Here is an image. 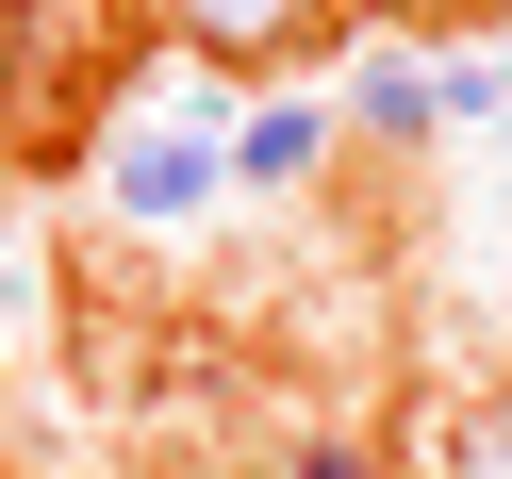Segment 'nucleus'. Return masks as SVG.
Wrapping results in <instances>:
<instances>
[{"instance_id":"nucleus-1","label":"nucleus","mask_w":512,"mask_h":479,"mask_svg":"<svg viewBox=\"0 0 512 479\" xmlns=\"http://www.w3.org/2000/svg\"><path fill=\"white\" fill-rule=\"evenodd\" d=\"M166 34L199 67H314V50H347V0H166Z\"/></svg>"},{"instance_id":"nucleus-8","label":"nucleus","mask_w":512,"mask_h":479,"mask_svg":"<svg viewBox=\"0 0 512 479\" xmlns=\"http://www.w3.org/2000/svg\"><path fill=\"white\" fill-rule=\"evenodd\" d=\"M463 17H496V0H347V34H463Z\"/></svg>"},{"instance_id":"nucleus-6","label":"nucleus","mask_w":512,"mask_h":479,"mask_svg":"<svg viewBox=\"0 0 512 479\" xmlns=\"http://www.w3.org/2000/svg\"><path fill=\"white\" fill-rule=\"evenodd\" d=\"M281 479H397V463H380L364 430H298V446H281Z\"/></svg>"},{"instance_id":"nucleus-2","label":"nucleus","mask_w":512,"mask_h":479,"mask_svg":"<svg viewBox=\"0 0 512 479\" xmlns=\"http://www.w3.org/2000/svg\"><path fill=\"white\" fill-rule=\"evenodd\" d=\"M100 182H116V215H133V232H182V215L232 182V133H166V116H133V133L100 149Z\"/></svg>"},{"instance_id":"nucleus-5","label":"nucleus","mask_w":512,"mask_h":479,"mask_svg":"<svg viewBox=\"0 0 512 479\" xmlns=\"http://www.w3.org/2000/svg\"><path fill=\"white\" fill-rule=\"evenodd\" d=\"M100 34H116V0H0V50L17 67H83Z\"/></svg>"},{"instance_id":"nucleus-3","label":"nucleus","mask_w":512,"mask_h":479,"mask_svg":"<svg viewBox=\"0 0 512 479\" xmlns=\"http://www.w3.org/2000/svg\"><path fill=\"white\" fill-rule=\"evenodd\" d=\"M347 133H380V149H430V133H446V67H413V50H380V67L347 83Z\"/></svg>"},{"instance_id":"nucleus-7","label":"nucleus","mask_w":512,"mask_h":479,"mask_svg":"<svg viewBox=\"0 0 512 479\" xmlns=\"http://www.w3.org/2000/svg\"><path fill=\"white\" fill-rule=\"evenodd\" d=\"M446 479H512V397H479L463 430H446Z\"/></svg>"},{"instance_id":"nucleus-4","label":"nucleus","mask_w":512,"mask_h":479,"mask_svg":"<svg viewBox=\"0 0 512 479\" xmlns=\"http://www.w3.org/2000/svg\"><path fill=\"white\" fill-rule=\"evenodd\" d=\"M314 166H331V116H314V100L232 116V182H248V199H281V182H314Z\"/></svg>"},{"instance_id":"nucleus-9","label":"nucleus","mask_w":512,"mask_h":479,"mask_svg":"<svg viewBox=\"0 0 512 479\" xmlns=\"http://www.w3.org/2000/svg\"><path fill=\"white\" fill-rule=\"evenodd\" d=\"M512 100V50H479V67H446V116H496Z\"/></svg>"}]
</instances>
